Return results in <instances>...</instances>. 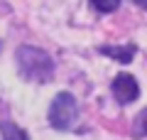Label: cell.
<instances>
[{"label": "cell", "instance_id": "cell-1", "mask_svg": "<svg viewBox=\"0 0 147 140\" xmlns=\"http://www.w3.org/2000/svg\"><path fill=\"white\" fill-rule=\"evenodd\" d=\"M15 62H17V71L22 79L34 84H47L54 76V59L49 52L39 49L32 44H22L15 52Z\"/></svg>", "mask_w": 147, "mask_h": 140}, {"label": "cell", "instance_id": "cell-2", "mask_svg": "<svg viewBox=\"0 0 147 140\" xmlns=\"http://www.w3.org/2000/svg\"><path fill=\"white\" fill-rule=\"evenodd\" d=\"M49 125L57 130H69L74 123H76V118H79V106H76V99H74L69 91H61L54 96L52 106H49Z\"/></svg>", "mask_w": 147, "mask_h": 140}, {"label": "cell", "instance_id": "cell-3", "mask_svg": "<svg viewBox=\"0 0 147 140\" xmlns=\"http://www.w3.org/2000/svg\"><path fill=\"white\" fill-rule=\"evenodd\" d=\"M110 88H113V96H115V101L120 106L132 103V101H137V96H140V84H137V79L132 76V74H125V71L113 79Z\"/></svg>", "mask_w": 147, "mask_h": 140}, {"label": "cell", "instance_id": "cell-4", "mask_svg": "<svg viewBox=\"0 0 147 140\" xmlns=\"http://www.w3.org/2000/svg\"><path fill=\"white\" fill-rule=\"evenodd\" d=\"M98 52L103 57H110V59H115V62H120V64H130L132 57H135V52H137V47L135 44H123V47L103 44V47H98Z\"/></svg>", "mask_w": 147, "mask_h": 140}, {"label": "cell", "instance_id": "cell-5", "mask_svg": "<svg viewBox=\"0 0 147 140\" xmlns=\"http://www.w3.org/2000/svg\"><path fill=\"white\" fill-rule=\"evenodd\" d=\"M0 135H3V140H30V135L10 120H0Z\"/></svg>", "mask_w": 147, "mask_h": 140}, {"label": "cell", "instance_id": "cell-6", "mask_svg": "<svg viewBox=\"0 0 147 140\" xmlns=\"http://www.w3.org/2000/svg\"><path fill=\"white\" fill-rule=\"evenodd\" d=\"M91 5L98 12H115L120 7V0H91Z\"/></svg>", "mask_w": 147, "mask_h": 140}, {"label": "cell", "instance_id": "cell-7", "mask_svg": "<svg viewBox=\"0 0 147 140\" xmlns=\"http://www.w3.org/2000/svg\"><path fill=\"white\" fill-rule=\"evenodd\" d=\"M135 135H147V108L135 118Z\"/></svg>", "mask_w": 147, "mask_h": 140}, {"label": "cell", "instance_id": "cell-8", "mask_svg": "<svg viewBox=\"0 0 147 140\" xmlns=\"http://www.w3.org/2000/svg\"><path fill=\"white\" fill-rule=\"evenodd\" d=\"M132 3H135V5H140L142 10H147V0H132Z\"/></svg>", "mask_w": 147, "mask_h": 140}]
</instances>
